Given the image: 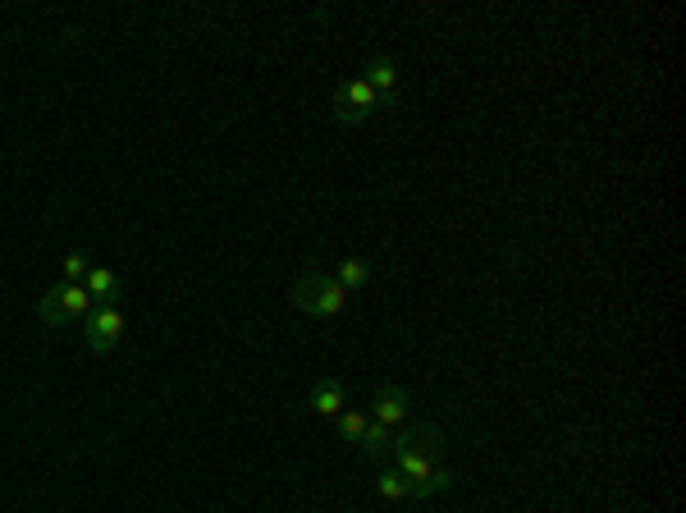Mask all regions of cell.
Masks as SVG:
<instances>
[{
    "label": "cell",
    "mask_w": 686,
    "mask_h": 513,
    "mask_svg": "<svg viewBox=\"0 0 686 513\" xmlns=\"http://www.w3.org/2000/svg\"><path fill=\"white\" fill-rule=\"evenodd\" d=\"M389 449H394V468L408 481V495L430 500V495H444L453 486V472L440 468L444 436L435 426H403Z\"/></svg>",
    "instance_id": "1"
},
{
    "label": "cell",
    "mask_w": 686,
    "mask_h": 513,
    "mask_svg": "<svg viewBox=\"0 0 686 513\" xmlns=\"http://www.w3.org/2000/svg\"><path fill=\"white\" fill-rule=\"evenodd\" d=\"M293 303H298L307 317L330 321L348 307V289H343L334 275H302V280L293 284Z\"/></svg>",
    "instance_id": "2"
},
{
    "label": "cell",
    "mask_w": 686,
    "mask_h": 513,
    "mask_svg": "<svg viewBox=\"0 0 686 513\" xmlns=\"http://www.w3.org/2000/svg\"><path fill=\"white\" fill-rule=\"evenodd\" d=\"M92 294H87L83 284H55V289H46L42 298H37V317L51 321V326H69V321H87V312H92Z\"/></svg>",
    "instance_id": "3"
},
{
    "label": "cell",
    "mask_w": 686,
    "mask_h": 513,
    "mask_svg": "<svg viewBox=\"0 0 686 513\" xmlns=\"http://www.w3.org/2000/svg\"><path fill=\"white\" fill-rule=\"evenodd\" d=\"M83 326H87V344H92V353H110L119 339H124V312H119V303L92 307Z\"/></svg>",
    "instance_id": "4"
},
{
    "label": "cell",
    "mask_w": 686,
    "mask_h": 513,
    "mask_svg": "<svg viewBox=\"0 0 686 513\" xmlns=\"http://www.w3.org/2000/svg\"><path fill=\"white\" fill-rule=\"evenodd\" d=\"M376 106H380L376 88H371L366 78H353V83H343L339 106H334V120H339V124H362Z\"/></svg>",
    "instance_id": "5"
},
{
    "label": "cell",
    "mask_w": 686,
    "mask_h": 513,
    "mask_svg": "<svg viewBox=\"0 0 686 513\" xmlns=\"http://www.w3.org/2000/svg\"><path fill=\"white\" fill-rule=\"evenodd\" d=\"M408 408H412V394L403 385H380L376 404H371V422L389 426V431H403L408 426Z\"/></svg>",
    "instance_id": "6"
},
{
    "label": "cell",
    "mask_w": 686,
    "mask_h": 513,
    "mask_svg": "<svg viewBox=\"0 0 686 513\" xmlns=\"http://www.w3.org/2000/svg\"><path fill=\"white\" fill-rule=\"evenodd\" d=\"M343 399H348V385L330 381V376H325V381H316V385H311V394H307V404H311V413H316V417H339L343 408H348Z\"/></svg>",
    "instance_id": "7"
},
{
    "label": "cell",
    "mask_w": 686,
    "mask_h": 513,
    "mask_svg": "<svg viewBox=\"0 0 686 513\" xmlns=\"http://www.w3.org/2000/svg\"><path fill=\"white\" fill-rule=\"evenodd\" d=\"M83 289L92 294V303L97 307H110V303H119V289H124V284H119V275L110 271V266H92L87 280H83Z\"/></svg>",
    "instance_id": "8"
},
{
    "label": "cell",
    "mask_w": 686,
    "mask_h": 513,
    "mask_svg": "<svg viewBox=\"0 0 686 513\" xmlns=\"http://www.w3.org/2000/svg\"><path fill=\"white\" fill-rule=\"evenodd\" d=\"M357 445H362L366 459H380V454L394 445V431H389V426H380V422H366V431H362V440H357Z\"/></svg>",
    "instance_id": "9"
},
{
    "label": "cell",
    "mask_w": 686,
    "mask_h": 513,
    "mask_svg": "<svg viewBox=\"0 0 686 513\" xmlns=\"http://www.w3.org/2000/svg\"><path fill=\"white\" fill-rule=\"evenodd\" d=\"M366 83L376 88V97H389V92H394V83H398L394 60H371V65H366Z\"/></svg>",
    "instance_id": "10"
},
{
    "label": "cell",
    "mask_w": 686,
    "mask_h": 513,
    "mask_svg": "<svg viewBox=\"0 0 686 513\" xmlns=\"http://www.w3.org/2000/svg\"><path fill=\"white\" fill-rule=\"evenodd\" d=\"M376 491L380 495H385V500H412V495H408V481H403V472H398V468H380L376 472Z\"/></svg>",
    "instance_id": "11"
},
{
    "label": "cell",
    "mask_w": 686,
    "mask_h": 513,
    "mask_svg": "<svg viewBox=\"0 0 686 513\" xmlns=\"http://www.w3.org/2000/svg\"><path fill=\"white\" fill-rule=\"evenodd\" d=\"M366 275H371V266H366V262H357V257H343V262H339V275H334V280H339L343 289L353 294V289H362V284H366Z\"/></svg>",
    "instance_id": "12"
},
{
    "label": "cell",
    "mask_w": 686,
    "mask_h": 513,
    "mask_svg": "<svg viewBox=\"0 0 686 513\" xmlns=\"http://www.w3.org/2000/svg\"><path fill=\"white\" fill-rule=\"evenodd\" d=\"M334 422H339V436H343V440H353V445H357V440H362V431H366V422H371V417H366L362 408H343V413L334 417Z\"/></svg>",
    "instance_id": "13"
},
{
    "label": "cell",
    "mask_w": 686,
    "mask_h": 513,
    "mask_svg": "<svg viewBox=\"0 0 686 513\" xmlns=\"http://www.w3.org/2000/svg\"><path fill=\"white\" fill-rule=\"evenodd\" d=\"M60 266H65V280H69V284H83L87 271H92V262H87L83 252H69V257H65Z\"/></svg>",
    "instance_id": "14"
}]
</instances>
